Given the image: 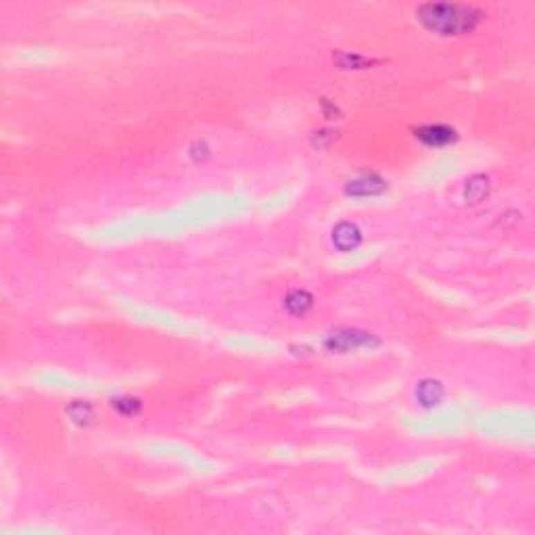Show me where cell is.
I'll return each mask as SVG.
<instances>
[{
    "label": "cell",
    "instance_id": "obj_6",
    "mask_svg": "<svg viewBox=\"0 0 535 535\" xmlns=\"http://www.w3.org/2000/svg\"><path fill=\"white\" fill-rule=\"evenodd\" d=\"M418 397L422 403L426 406H433L442 399V385L439 383H433V381H424L420 387H418Z\"/></svg>",
    "mask_w": 535,
    "mask_h": 535
},
{
    "label": "cell",
    "instance_id": "obj_5",
    "mask_svg": "<svg viewBox=\"0 0 535 535\" xmlns=\"http://www.w3.org/2000/svg\"><path fill=\"white\" fill-rule=\"evenodd\" d=\"M333 243L343 249V251H352L354 247H358L360 243V230L354 226V224H339L335 230H333Z\"/></svg>",
    "mask_w": 535,
    "mask_h": 535
},
{
    "label": "cell",
    "instance_id": "obj_9",
    "mask_svg": "<svg viewBox=\"0 0 535 535\" xmlns=\"http://www.w3.org/2000/svg\"><path fill=\"white\" fill-rule=\"evenodd\" d=\"M136 399H116V408H120V410H124L126 414H132V412H136Z\"/></svg>",
    "mask_w": 535,
    "mask_h": 535
},
{
    "label": "cell",
    "instance_id": "obj_7",
    "mask_svg": "<svg viewBox=\"0 0 535 535\" xmlns=\"http://www.w3.org/2000/svg\"><path fill=\"white\" fill-rule=\"evenodd\" d=\"M287 307L293 311V314H303L309 305H311V297L303 291H295L287 297Z\"/></svg>",
    "mask_w": 535,
    "mask_h": 535
},
{
    "label": "cell",
    "instance_id": "obj_4",
    "mask_svg": "<svg viewBox=\"0 0 535 535\" xmlns=\"http://www.w3.org/2000/svg\"><path fill=\"white\" fill-rule=\"evenodd\" d=\"M387 188V182L381 180L379 176H362L354 182H350L347 192L350 194H358V197H370V194H379Z\"/></svg>",
    "mask_w": 535,
    "mask_h": 535
},
{
    "label": "cell",
    "instance_id": "obj_1",
    "mask_svg": "<svg viewBox=\"0 0 535 535\" xmlns=\"http://www.w3.org/2000/svg\"><path fill=\"white\" fill-rule=\"evenodd\" d=\"M418 15H420L418 19L426 28L442 36L466 34L479 21V13L462 5H422Z\"/></svg>",
    "mask_w": 535,
    "mask_h": 535
},
{
    "label": "cell",
    "instance_id": "obj_8",
    "mask_svg": "<svg viewBox=\"0 0 535 535\" xmlns=\"http://www.w3.org/2000/svg\"><path fill=\"white\" fill-rule=\"evenodd\" d=\"M485 192H487V180L481 178V176L473 178V180L469 182V186H466V199H469L471 203H477Z\"/></svg>",
    "mask_w": 535,
    "mask_h": 535
},
{
    "label": "cell",
    "instance_id": "obj_2",
    "mask_svg": "<svg viewBox=\"0 0 535 535\" xmlns=\"http://www.w3.org/2000/svg\"><path fill=\"white\" fill-rule=\"evenodd\" d=\"M368 343H370V335L345 331V333H333L327 341V347L333 352H352V350L364 347Z\"/></svg>",
    "mask_w": 535,
    "mask_h": 535
},
{
    "label": "cell",
    "instance_id": "obj_3",
    "mask_svg": "<svg viewBox=\"0 0 535 535\" xmlns=\"http://www.w3.org/2000/svg\"><path fill=\"white\" fill-rule=\"evenodd\" d=\"M416 136L431 147H444L456 138V132L448 126H424L416 132Z\"/></svg>",
    "mask_w": 535,
    "mask_h": 535
}]
</instances>
